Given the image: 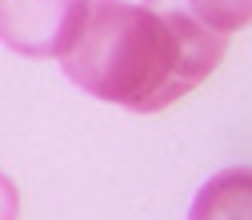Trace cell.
I'll list each match as a JSON object with an SVG mask.
<instances>
[{"label":"cell","instance_id":"obj_1","mask_svg":"<svg viewBox=\"0 0 252 220\" xmlns=\"http://www.w3.org/2000/svg\"><path fill=\"white\" fill-rule=\"evenodd\" d=\"M224 48L228 36L208 28L188 0H88L60 68L104 104L160 112L208 80Z\"/></svg>","mask_w":252,"mask_h":220},{"label":"cell","instance_id":"obj_2","mask_svg":"<svg viewBox=\"0 0 252 220\" xmlns=\"http://www.w3.org/2000/svg\"><path fill=\"white\" fill-rule=\"evenodd\" d=\"M88 0H0V44L20 56H64Z\"/></svg>","mask_w":252,"mask_h":220},{"label":"cell","instance_id":"obj_3","mask_svg":"<svg viewBox=\"0 0 252 220\" xmlns=\"http://www.w3.org/2000/svg\"><path fill=\"white\" fill-rule=\"evenodd\" d=\"M188 220H252V168H224L200 184Z\"/></svg>","mask_w":252,"mask_h":220},{"label":"cell","instance_id":"obj_4","mask_svg":"<svg viewBox=\"0 0 252 220\" xmlns=\"http://www.w3.org/2000/svg\"><path fill=\"white\" fill-rule=\"evenodd\" d=\"M192 8L208 28L216 32H240L244 24H252V0H188Z\"/></svg>","mask_w":252,"mask_h":220},{"label":"cell","instance_id":"obj_5","mask_svg":"<svg viewBox=\"0 0 252 220\" xmlns=\"http://www.w3.org/2000/svg\"><path fill=\"white\" fill-rule=\"evenodd\" d=\"M20 216V192H16V184L0 172V220H16Z\"/></svg>","mask_w":252,"mask_h":220}]
</instances>
